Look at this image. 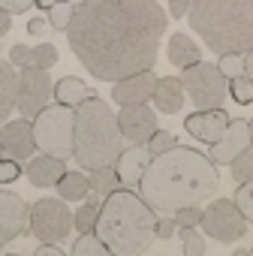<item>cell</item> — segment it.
Wrapping results in <instances>:
<instances>
[{
	"instance_id": "obj_1",
	"label": "cell",
	"mask_w": 253,
	"mask_h": 256,
	"mask_svg": "<svg viewBox=\"0 0 253 256\" xmlns=\"http://www.w3.org/2000/svg\"><path fill=\"white\" fill-rule=\"evenodd\" d=\"M166 12L157 0H88L76 6L66 42L100 82H120L157 64Z\"/></svg>"
},
{
	"instance_id": "obj_2",
	"label": "cell",
	"mask_w": 253,
	"mask_h": 256,
	"mask_svg": "<svg viewBox=\"0 0 253 256\" xmlns=\"http://www.w3.org/2000/svg\"><path fill=\"white\" fill-rule=\"evenodd\" d=\"M217 187L220 178L214 160L199 154L196 148L175 145L172 151L154 157L139 184V193L154 211L175 214L178 208L208 202L211 196H217Z\"/></svg>"
},
{
	"instance_id": "obj_3",
	"label": "cell",
	"mask_w": 253,
	"mask_h": 256,
	"mask_svg": "<svg viewBox=\"0 0 253 256\" xmlns=\"http://www.w3.org/2000/svg\"><path fill=\"white\" fill-rule=\"evenodd\" d=\"M157 211L136 190H118L100 208L96 235L114 256H142L157 238Z\"/></svg>"
},
{
	"instance_id": "obj_4",
	"label": "cell",
	"mask_w": 253,
	"mask_h": 256,
	"mask_svg": "<svg viewBox=\"0 0 253 256\" xmlns=\"http://www.w3.org/2000/svg\"><path fill=\"white\" fill-rule=\"evenodd\" d=\"M190 28L220 54H247L253 48V0H193Z\"/></svg>"
},
{
	"instance_id": "obj_5",
	"label": "cell",
	"mask_w": 253,
	"mask_h": 256,
	"mask_svg": "<svg viewBox=\"0 0 253 256\" xmlns=\"http://www.w3.org/2000/svg\"><path fill=\"white\" fill-rule=\"evenodd\" d=\"M124 154L120 120L100 96L84 100L76 108V163L88 172L114 166Z\"/></svg>"
},
{
	"instance_id": "obj_6",
	"label": "cell",
	"mask_w": 253,
	"mask_h": 256,
	"mask_svg": "<svg viewBox=\"0 0 253 256\" xmlns=\"http://www.w3.org/2000/svg\"><path fill=\"white\" fill-rule=\"evenodd\" d=\"M34 136L42 154L58 157V160L76 157V108L60 106V102L46 106L34 118Z\"/></svg>"
},
{
	"instance_id": "obj_7",
	"label": "cell",
	"mask_w": 253,
	"mask_h": 256,
	"mask_svg": "<svg viewBox=\"0 0 253 256\" xmlns=\"http://www.w3.org/2000/svg\"><path fill=\"white\" fill-rule=\"evenodd\" d=\"M184 90L190 96V102L199 112H211V108H223V100L229 94V78L217 70V64H196L190 70L181 72Z\"/></svg>"
},
{
	"instance_id": "obj_8",
	"label": "cell",
	"mask_w": 253,
	"mask_h": 256,
	"mask_svg": "<svg viewBox=\"0 0 253 256\" xmlns=\"http://www.w3.org/2000/svg\"><path fill=\"white\" fill-rule=\"evenodd\" d=\"M76 226V214L66 208V199H40L30 205V232L42 244H58Z\"/></svg>"
},
{
	"instance_id": "obj_9",
	"label": "cell",
	"mask_w": 253,
	"mask_h": 256,
	"mask_svg": "<svg viewBox=\"0 0 253 256\" xmlns=\"http://www.w3.org/2000/svg\"><path fill=\"white\" fill-rule=\"evenodd\" d=\"M199 226H202L205 235H211L220 244H232V241L247 235V217L241 214L235 199H214L202 211V223Z\"/></svg>"
},
{
	"instance_id": "obj_10",
	"label": "cell",
	"mask_w": 253,
	"mask_h": 256,
	"mask_svg": "<svg viewBox=\"0 0 253 256\" xmlns=\"http://www.w3.org/2000/svg\"><path fill=\"white\" fill-rule=\"evenodd\" d=\"M52 96V82H48V70L40 66H28L22 70V84H18V112L22 118L34 120Z\"/></svg>"
},
{
	"instance_id": "obj_11",
	"label": "cell",
	"mask_w": 253,
	"mask_h": 256,
	"mask_svg": "<svg viewBox=\"0 0 253 256\" xmlns=\"http://www.w3.org/2000/svg\"><path fill=\"white\" fill-rule=\"evenodd\" d=\"M118 120H120V133H124V139H130L133 145H148L151 136L160 130V126H157V112L148 108V102L120 106Z\"/></svg>"
},
{
	"instance_id": "obj_12",
	"label": "cell",
	"mask_w": 253,
	"mask_h": 256,
	"mask_svg": "<svg viewBox=\"0 0 253 256\" xmlns=\"http://www.w3.org/2000/svg\"><path fill=\"white\" fill-rule=\"evenodd\" d=\"M0 148H4L6 157L18 160V163H30L36 148V136H34V120L18 118V120H6L4 124V133H0Z\"/></svg>"
},
{
	"instance_id": "obj_13",
	"label": "cell",
	"mask_w": 253,
	"mask_h": 256,
	"mask_svg": "<svg viewBox=\"0 0 253 256\" xmlns=\"http://www.w3.org/2000/svg\"><path fill=\"white\" fill-rule=\"evenodd\" d=\"M229 124H232V118L226 114V108H211V112H193V114H187L184 118V130L193 139L205 142V145H217L226 136Z\"/></svg>"
},
{
	"instance_id": "obj_14",
	"label": "cell",
	"mask_w": 253,
	"mask_h": 256,
	"mask_svg": "<svg viewBox=\"0 0 253 256\" xmlns=\"http://www.w3.org/2000/svg\"><path fill=\"white\" fill-rule=\"evenodd\" d=\"M250 145H253V139H250V120L232 118L226 136H223L217 145H211V154H208V157L214 160V166H232V160L241 157Z\"/></svg>"
},
{
	"instance_id": "obj_15",
	"label": "cell",
	"mask_w": 253,
	"mask_h": 256,
	"mask_svg": "<svg viewBox=\"0 0 253 256\" xmlns=\"http://www.w3.org/2000/svg\"><path fill=\"white\" fill-rule=\"evenodd\" d=\"M28 220H30V208L24 205V199L18 193H12V190L0 193V238H4V244L24 235Z\"/></svg>"
},
{
	"instance_id": "obj_16",
	"label": "cell",
	"mask_w": 253,
	"mask_h": 256,
	"mask_svg": "<svg viewBox=\"0 0 253 256\" xmlns=\"http://www.w3.org/2000/svg\"><path fill=\"white\" fill-rule=\"evenodd\" d=\"M157 84H160V78L154 76V70H148V72H136V76H130V78H120V82L112 84V100H114L118 106L148 102V100H154Z\"/></svg>"
},
{
	"instance_id": "obj_17",
	"label": "cell",
	"mask_w": 253,
	"mask_h": 256,
	"mask_svg": "<svg viewBox=\"0 0 253 256\" xmlns=\"http://www.w3.org/2000/svg\"><path fill=\"white\" fill-rule=\"evenodd\" d=\"M151 163H154L151 148L148 145H133V148H124V154L118 157L114 169H118V175H120L126 190H139V184H142V178H145Z\"/></svg>"
},
{
	"instance_id": "obj_18",
	"label": "cell",
	"mask_w": 253,
	"mask_h": 256,
	"mask_svg": "<svg viewBox=\"0 0 253 256\" xmlns=\"http://www.w3.org/2000/svg\"><path fill=\"white\" fill-rule=\"evenodd\" d=\"M18 84H22V72H16L12 60L0 64V118L4 124L10 120L12 112H18Z\"/></svg>"
},
{
	"instance_id": "obj_19",
	"label": "cell",
	"mask_w": 253,
	"mask_h": 256,
	"mask_svg": "<svg viewBox=\"0 0 253 256\" xmlns=\"http://www.w3.org/2000/svg\"><path fill=\"white\" fill-rule=\"evenodd\" d=\"M66 172H70V169L64 166V160L48 157V154L34 157V160L28 163V178H30V184H34V187H58V184H60V178H64Z\"/></svg>"
},
{
	"instance_id": "obj_20",
	"label": "cell",
	"mask_w": 253,
	"mask_h": 256,
	"mask_svg": "<svg viewBox=\"0 0 253 256\" xmlns=\"http://www.w3.org/2000/svg\"><path fill=\"white\" fill-rule=\"evenodd\" d=\"M184 100H187V90H184V82H181V78H175V76L160 78L157 94H154V106H157V112H163V114H175V112L184 108Z\"/></svg>"
},
{
	"instance_id": "obj_21",
	"label": "cell",
	"mask_w": 253,
	"mask_h": 256,
	"mask_svg": "<svg viewBox=\"0 0 253 256\" xmlns=\"http://www.w3.org/2000/svg\"><path fill=\"white\" fill-rule=\"evenodd\" d=\"M166 54H169V64L178 66L181 72L190 70V66H196V64H202V52H199V46H196L187 34H172Z\"/></svg>"
},
{
	"instance_id": "obj_22",
	"label": "cell",
	"mask_w": 253,
	"mask_h": 256,
	"mask_svg": "<svg viewBox=\"0 0 253 256\" xmlns=\"http://www.w3.org/2000/svg\"><path fill=\"white\" fill-rule=\"evenodd\" d=\"M94 94H90V88L82 82V78H76V76H66V78H60L58 84H54V100L60 102V106H70V108H78L84 100H90Z\"/></svg>"
},
{
	"instance_id": "obj_23",
	"label": "cell",
	"mask_w": 253,
	"mask_h": 256,
	"mask_svg": "<svg viewBox=\"0 0 253 256\" xmlns=\"http://www.w3.org/2000/svg\"><path fill=\"white\" fill-rule=\"evenodd\" d=\"M58 196L66 199V202H78V199H88L90 196V175L84 172H66L58 184Z\"/></svg>"
},
{
	"instance_id": "obj_24",
	"label": "cell",
	"mask_w": 253,
	"mask_h": 256,
	"mask_svg": "<svg viewBox=\"0 0 253 256\" xmlns=\"http://www.w3.org/2000/svg\"><path fill=\"white\" fill-rule=\"evenodd\" d=\"M90 190H96V193H102V196H112V193L124 190V181H120V175H118L114 166L94 169V172H90Z\"/></svg>"
},
{
	"instance_id": "obj_25",
	"label": "cell",
	"mask_w": 253,
	"mask_h": 256,
	"mask_svg": "<svg viewBox=\"0 0 253 256\" xmlns=\"http://www.w3.org/2000/svg\"><path fill=\"white\" fill-rule=\"evenodd\" d=\"M70 256H114V253L100 241L96 232H90V235H82V238L72 244V253H70Z\"/></svg>"
},
{
	"instance_id": "obj_26",
	"label": "cell",
	"mask_w": 253,
	"mask_h": 256,
	"mask_svg": "<svg viewBox=\"0 0 253 256\" xmlns=\"http://www.w3.org/2000/svg\"><path fill=\"white\" fill-rule=\"evenodd\" d=\"M72 18H76V6L70 4V0H60L58 6H52L48 10V24L54 28V30H70V24H72Z\"/></svg>"
},
{
	"instance_id": "obj_27",
	"label": "cell",
	"mask_w": 253,
	"mask_h": 256,
	"mask_svg": "<svg viewBox=\"0 0 253 256\" xmlns=\"http://www.w3.org/2000/svg\"><path fill=\"white\" fill-rule=\"evenodd\" d=\"M178 235H181L184 256H205V238H202V232H196V226L178 229Z\"/></svg>"
},
{
	"instance_id": "obj_28",
	"label": "cell",
	"mask_w": 253,
	"mask_h": 256,
	"mask_svg": "<svg viewBox=\"0 0 253 256\" xmlns=\"http://www.w3.org/2000/svg\"><path fill=\"white\" fill-rule=\"evenodd\" d=\"M229 169H232V178H235L238 184H250V181H253V145H250L241 157H235Z\"/></svg>"
},
{
	"instance_id": "obj_29",
	"label": "cell",
	"mask_w": 253,
	"mask_h": 256,
	"mask_svg": "<svg viewBox=\"0 0 253 256\" xmlns=\"http://www.w3.org/2000/svg\"><path fill=\"white\" fill-rule=\"evenodd\" d=\"M96 223H100V208H94V205H82L78 211H76V229L82 232V235H90V232H96Z\"/></svg>"
},
{
	"instance_id": "obj_30",
	"label": "cell",
	"mask_w": 253,
	"mask_h": 256,
	"mask_svg": "<svg viewBox=\"0 0 253 256\" xmlns=\"http://www.w3.org/2000/svg\"><path fill=\"white\" fill-rule=\"evenodd\" d=\"M229 94L238 106H247V102H253V82L247 76H238V78L229 82Z\"/></svg>"
},
{
	"instance_id": "obj_31",
	"label": "cell",
	"mask_w": 253,
	"mask_h": 256,
	"mask_svg": "<svg viewBox=\"0 0 253 256\" xmlns=\"http://www.w3.org/2000/svg\"><path fill=\"white\" fill-rule=\"evenodd\" d=\"M217 70H220L229 82L238 78V76H244V54H220Z\"/></svg>"
},
{
	"instance_id": "obj_32",
	"label": "cell",
	"mask_w": 253,
	"mask_h": 256,
	"mask_svg": "<svg viewBox=\"0 0 253 256\" xmlns=\"http://www.w3.org/2000/svg\"><path fill=\"white\" fill-rule=\"evenodd\" d=\"M235 205L241 208V214L247 217V223H253V181H250V184H238V190H235Z\"/></svg>"
},
{
	"instance_id": "obj_33",
	"label": "cell",
	"mask_w": 253,
	"mask_h": 256,
	"mask_svg": "<svg viewBox=\"0 0 253 256\" xmlns=\"http://www.w3.org/2000/svg\"><path fill=\"white\" fill-rule=\"evenodd\" d=\"M54 64H58V48H54L52 42H42V46L34 48V66H40V70H52Z\"/></svg>"
},
{
	"instance_id": "obj_34",
	"label": "cell",
	"mask_w": 253,
	"mask_h": 256,
	"mask_svg": "<svg viewBox=\"0 0 253 256\" xmlns=\"http://www.w3.org/2000/svg\"><path fill=\"white\" fill-rule=\"evenodd\" d=\"M178 142H175V136L172 133H166V130H157L154 136H151V142H148V148H151V154L154 157H160V154H166V151H172Z\"/></svg>"
},
{
	"instance_id": "obj_35",
	"label": "cell",
	"mask_w": 253,
	"mask_h": 256,
	"mask_svg": "<svg viewBox=\"0 0 253 256\" xmlns=\"http://www.w3.org/2000/svg\"><path fill=\"white\" fill-rule=\"evenodd\" d=\"M172 217L178 220V226H181V229H187V226H199V223H202V211H199V205H190V208H178Z\"/></svg>"
},
{
	"instance_id": "obj_36",
	"label": "cell",
	"mask_w": 253,
	"mask_h": 256,
	"mask_svg": "<svg viewBox=\"0 0 253 256\" xmlns=\"http://www.w3.org/2000/svg\"><path fill=\"white\" fill-rule=\"evenodd\" d=\"M22 178V163L12 160V157H4V163H0V181L4 184H12Z\"/></svg>"
},
{
	"instance_id": "obj_37",
	"label": "cell",
	"mask_w": 253,
	"mask_h": 256,
	"mask_svg": "<svg viewBox=\"0 0 253 256\" xmlns=\"http://www.w3.org/2000/svg\"><path fill=\"white\" fill-rule=\"evenodd\" d=\"M10 60L16 64V66H22V70H28V66H34V48H28V46H12L10 48Z\"/></svg>"
},
{
	"instance_id": "obj_38",
	"label": "cell",
	"mask_w": 253,
	"mask_h": 256,
	"mask_svg": "<svg viewBox=\"0 0 253 256\" xmlns=\"http://www.w3.org/2000/svg\"><path fill=\"white\" fill-rule=\"evenodd\" d=\"M178 229H181V226H178L175 217H160V220H157V238H172Z\"/></svg>"
},
{
	"instance_id": "obj_39",
	"label": "cell",
	"mask_w": 253,
	"mask_h": 256,
	"mask_svg": "<svg viewBox=\"0 0 253 256\" xmlns=\"http://www.w3.org/2000/svg\"><path fill=\"white\" fill-rule=\"evenodd\" d=\"M190 6H193V0H169V12H172V18L190 16Z\"/></svg>"
},
{
	"instance_id": "obj_40",
	"label": "cell",
	"mask_w": 253,
	"mask_h": 256,
	"mask_svg": "<svg viewBox=\"0 0 253 256\" xmlns=\"http://www.w3.org/2000/svg\"><path fill=\"white\" fill-rule=\"evenodd\" d=\"M0 4H4V10H6V12H12V16H16V12H28V10L36 4V0H0Z\"/></svg>"
},
{
	"instance_id": "obj_41",
	"label": "cell",
	"mask_w": 253,
	"mask_h": 256,
	"mask_svg": "<svg viewBox=\"0 0 253 256\" xmlns=\"http://www.w3.org/2000/svg\"><path fill=\"white\" fill-rule=\"evenodd\" d=\"M46 30H48V22H46V18H30V22H28V34H30V36H42Z\"/></svg>"
},
{
	"instance_id": "obj_42",
	"label": "cell",
	"mask_w": 253,
	"mask_h": 256,
	"mask_svg": "<svg viewBox=\"0 0 253 256\" xmlns=\"http://www.w3.org/2000/svg\"><path fill=\"white\" fill-rule=\"evenodd\" d=\"M34 256H66L64 250H58L54 244H40L36 250H34Z\"/></svg>"
},
{
	"instance_id": "obj_43",
	"label": "cell",
	"mask_w": 253,
	"mask_h": 256,
	"mask_svg": "<svg viewBox=\"0 0 253 256\" xmlns=\"http://www.w3.org/2000/svg\"><path fill=\"white\" fill-rule=\"evenodd\" d=\"M12 30V12H0V34H10Z\"/></svg>"
},
{
	"instance_id": "obj_44",
	"label": "cell",
	"mask_w": 253,
	"mask_h": 256,
	"mask_svg": "<svg viewBox=\"0 0 253 256\" xmlns=\"http://www.w3.org/2000/svg\"><path fill=\"white\" fill-rule=\"evenodd\" d=\"M244 76H247V78L253 82V48H250V52L244 54Z\"/></svg>"
},
{
	"instance_id": "obj_45",
	"label": "cell",
	"mask_w": 253,
	"mask_h": 256,
	"mask_svg": "<svg viewBox=\"0 0 253 256\" xmlns=\"http://www.w3.org/2000/svg\"><path fill=\"white\" fill-rule=\"evenodd\" d=\"M58 4H60V0H36V6H40V10H46V12H48L52 6H58Z\"/></svg>"
},
{
	"instance_id": "obj_46",
	"label": "cell",
	"mask_w": 253,
	"mask_h": 256,
	"mask_svg": "<svg viewBox=\"0 0 253 256\" xmlns=\"http://www.w3.org/2000/svg\"><path fill=\"white\" fill-rule=\"evenodd\" d=\"M232 256H250V250H235Z\"/></svg>"
},
{
	"instance_id": "obj_47",
	"label": "cell",
	"mask_w": 253,
	"mask_h": 256,
	"mask_svg": "<svg viewBox=\"0 0 253 256\" xmlns=\"http://www.w3.org/2000/svg\"><path fill=\"white\" fill-rule=\"evenodd\" d=\"M70 4H72V6H84V4H88V0H70Z\"/></svg>"
},
{
	"instance_id": "obj_48",
	"label": "cell",
	"mask_w": 253,
	"mask_h": 256,
	"mask_svg": "<svg viewBox=\"0 0 253 256\" xmlns=\"http://www.w3.org/2000/svg\"><path fill=\"white\" fill-rule=\"evenodd\" d=\"M250 139H253V120H250Z\"/></svg>"
},
{
	"instance_id": "obj_49",
	"label": "cell",
	"mask_w": 253,
	"mask_h": 256,
	"mask_svg": "<svg viewBox=\"0 0 253 256\" xmlns=\"http://www.w3.org/2000/svg\"><path fill=\"white\" fill-rule=\"evenodd\" d=\"M6 256H18V253H6Z\"/></svg>"
},
{
	"instance_id": "obj_50",
	"label": "cell",
	"mask_w": 253,
	"mask_h": 256,
	"mask_svg": "<svg viewBox=\"0 0 253 256\" xmlns=\"http://www.w3.org/2000/svg\"><path fill=\"white\" fill-rule=\"evenodd\" d=\"M250 256H253V250H250Z\"/></svg>"
}]
</instances>
